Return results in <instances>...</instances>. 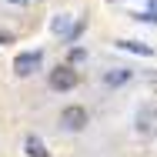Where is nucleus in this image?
Here are the masks:
<instances>
[{
	"label": "nucleus",
	"instance_id": "5",
	"mask_svg": "<svg viewBox=\"0 0 157 157\" xmlns=\"http://www.w3.org/2000/svg\"><path fill=\"white\" fill-rule=\"evenodd\" d=\"M130 77H134V74H130L127 67H114V70L104 74V84H107V87H121V84H127Z\"/></svg>",
	"mask_w": 157,
	"mask_h": 157
},
{
	"label": "nucleus",
	"instance_id": "12",
	"mask_svg": "<svg viewBox=\"0 0 157 157\" xmlns=\"http://www.w3.org/2000/svg\"><path fill=\"white\" fill-rule=\"evenodd\" d=\"M0 44H10V33H0Z\"/></svg>",
	"mask_w": 157,
	"mask_h": 157
},
{
	"label": "nucleus",
	"instance_id": "6",
	"mask_svg": "<svg viewBox=\"0 0 157 157\" xmlns=\"http://www.w3.org/2000/svg\"><path fill=\"white\" fill-rule=\"evenodd\" d=\"M24 151H27V157H47V147H44V140H40L37 134H27Z\"/></svg>",
	"mask_w": 157,
	"mask_h": 157
},
{
	"label": "nucleus",
	"instance_id": "2",
	"mask_svg": "<svg viewBox=\"0 0 157 157\" xmlns=\"http://www.w3.org/2000/svg\"><path fill=\"white\" fill-rule=\"evenodd\" d=\"M60 124L67 127V130H84V127H87V107H80V104L63 107L60 110Z\"/></svg>",
	"mask_w": 157,
	"mask_h": 157
},
{
	"label": "nucleus",
	"instance_id": "9",
	"mask_svg": "<svg viewBox=\"0 0 157 157\" xmlns=\"http://www.w3.org/2000/svg\"><path fill=\"white\" fill-rule=\"evenodd\" d=\"M84 27H87V20H84V17H80V20H77V24H74V27H70V30H67V40H77V37H80V33H84Z\"/></svg>",
	"mask_w": 157,
	"mask_h": 157
},
{
	"label": "nucleus",
	"instance_id": "3",
	"mask_svg": "<svg viewBox=\"0 0 157 157\" xmlns=\"http://www.w3.org/2000/svg\"><path fill=\"white\" fill-rule=\"evenodd\" d=\"M50 87L54 90H74L77 87V70H70L67 63L63 67H54L50 70Z\"/></svg>",
	"mask_w": 157,
	"mask_h": 157
},
{
	"label": "nucleus",
	"instance_id": "8",
	"mask_svg": "<svg viewBox=\"0 0 157 157\" xmlns=\"http://www.w3.org/2000/svg\"><path fill=\"white\" fill-rule=\"evenodd\" d=\"M50 30H54V33H60V37H67V30H70L67 17H54V20H50Z\"/></svg>",
	"mask_w": 157,
	"mask_h": 157
},
{
	"label": "nucleus",
	"instance_id": "10",
	"mask_svg": "<svg viewBox=\"0 0 157 157\" xmlns=\"http://www.w3.org/2000/svg\"><path fill=\"white\" fill-rule=\"evenodd\" d=\"M137 20H144V24H157V10H144V13H134Z\"/></svg>",
	"mask_w": 157,
	"mask_h": 157
},
{
	"label": "nucleus",
	"instance_id": "1",
	"mask_svg": "<svg viewBox=\"0 0 157 157\" xmlns=\"http://www.w3.org/2000/svg\"><path fill=\"white\" fill-rule=\"evenodd\" d=\"M134 130L140 137H157V104H144L134 114Z\"/></svg>",
	"mask_w": 157,
	"mask_h": 157
},
{
	"label": "nucleus",
	"instance_id": "11",
	"mask_svg": "<svg viewBox=\"0 0 157 157\" xmlns=\"http://www.w3.org/2000/svg\"><path fill=\"white\" fill-rule=\"evenodd\" d=\"M84 57H87V50H84V47H74V50H70V63L84 60Z\"/></svg>",
	"mask_w": 157,
	"mask_h": 157
},
{
	"label": "nucleus",
	"instance_id": "7",
	"mask_svg": "<svg viewBox=\"0 0 157 157\" xmlns=\"http://www.w3.org/2000/svg\"><path fill=\"white\" fill-rule=\"evenodd\" d=\"M117 47L121 50H130V54H140V57H154V50L147 44H140V40H117Z\"/></svg>",
	"mask_w": 157,
	"mask_h": 157
},
{
	"label": "nucleus",
	"instance_id": "4",
	"mask_svg": "<svg viewBox=\"0 0 157 157\" xmlns=\"http://www.w3.org/2000/svg\"><path fill=\"white\" fill-rule=\"evenodd\" d=\"M40 63H44V54H40V50H30V54H17V60H13V70H17L20 77H30L33 70H40Z\"/></svg>",
	"mask_w": 157,
	"mask_h": 157
},
{
	"label": "nucleus",
	"instance_id": "14",
	"mask_svg": "<svg viewBox=\"0 0 157 157\" xmlns=\"http://www.w3.org/2000/svg\"><path fill=\"white\" fill-rule=\"evenodd\" d=\"M151 10H157V0H151Z\"/></svg>",
	"mask_w": 157,
	"mask_h": 157
},
{
	"label": "nucleus",
	"instance_id": "13",
	"mask_svg": "<svg viewBox=\"0 0 157 157\" xmlns=\"http://www.w3.org/2000/svg\"><path fill=\"white\" fill-rule=\"evenodd\" d=\"M7 3H13V7H24V3H27V0H7Z\"/></svg>",
	"mask_w": 157,
	"mask_h": 157
}]
</instances>
